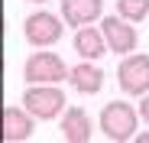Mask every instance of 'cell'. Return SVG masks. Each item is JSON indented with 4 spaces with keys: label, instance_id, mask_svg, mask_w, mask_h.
<instances>
[{
    "label": "cell",
    "instance_id": "52a82bcc",
    "mask_svg": "<svg viewBox=\"0 0 149 143\" xmlns=\"http://www.w3.org/2000/svg\"><path fill=\"white\" fill-rule=\"evenodd\" d=\"M71 46H74V52H78L81 59H91V62H97L101 55H107L110 52V46H107V39H104V29H97V26H78L74 29V39H71Z\"/></svg>",
    "mask_w": 149,
    "mask_h": 143
},
{
    "label": "cell",
    "instance_id": "9c48e42d",
    "mask_svg": "<svg viewBox=\"0 0 149 143\" xmlns=\"http://www.w3.org/2000/svg\"><path fill=\"white\" fill-rule=\"evenodd\" d=\"M33 121H36V117H33L26 107L7 104V107H3V140H7V143L29 140V137H33Z\"/></svg>",
    "mask_w": 149,
    "mask_h": 143
},
{
    "label": "cell",
    "instance_id": "30bf717a",
    "mask_svg": "<svg viewBox=\"0 0 149 143\" xmlns=\"http://www.w3.org/2000/svg\"><path fill=\"white\" fill-rule=\"evenodd\" d=\"M58 130H62V140H68V143H88L91 140V117H88V111L84 107H65Z\"/></svg>",
    "mask_w": 149,
    "mask_h": 143
},
{
    "label": "cell",
    "instance_id": "4fadbf2b",
    "mask_svg": "<svg viewBox=\"0 0 149 143\" xmlns=\"http://www.w3.org/2000/svg\"><path fill=\"white\" fill-rule=\"evenodd\" d=\"M139 117L149 124V94H143V101H139Z\"/></svg>",
    "mask_w": 149,
    "mask_h": 143
},
{
    "label": "cell",
    "instance_id": "7c38bea8",
    "mask_svg": "<svg viewBox=\"0 0 149 143\" xmlns=\"http://www.w3.org/2000/svg\"><path fill=\"white\" fill-rule=\"evenodd\" d=\"M117 13L130 23H143L149 16V0H117Z\"/></svg>",
    "mask_w": 149,
    "mask_h": 143
},
{
    "label": "cell",
    "instance_id": "3957f363",
    "mask_svg": "<svg viewBox=\"0 0 149 143\" xmlns=\"http://www.w3.org/2000/svg\"><path fill=\"white\" fill-rule=\"evenodd\" d=\"M62 23L65 20L55 16V13L36 10V13H29L26 20H23V36H26V42L33 46V49H49V46H55L62 39V33H65Z\"/></svg>",
    "mask_w": 149,
    "mask_h": 143
},
{
    "label": "cell",
    "instance_id": "5bb4252c",
    "mask_svg": "<svg viewBox=\"0 0 149 143\" xmlns=\"http://www.w3.org/2000/svg\"><path fill=\"white\" fill-rule=\"evenodd\" d=\"M136 143H149V130H139L136 133Z\"/></svg>",
    "mask_w": 149,
    "mask_h": 143
},
{
    "label": "cell",
    "instance_id": "277c9868",
    "mask_svg": "<svg viewBox=\"0 0 149 143\" xmlns=\"http://www.w3.org/2000/svg\"><path fill=\"white\" fill-rule=\"evenodd\" d=\"M68 72L71 68L65 65L62 55H55V52H33L26 59V65H23V78H26L29 85H39V81L58 85V81L68 78Z\"/></svg>",
    "mask_w": 149,
    "mask_h": 143
},
{
    "label": "cell",
    "instance_id": "5b68a950",
    "mask_svg": "<svg viewBox=\"0 0 149 143\" xmlns=\"http://www.w3.org/2000/svg\"><path fill=\"white\" fill-rule=\"evenodd\" d=\"M117 85L123 94H136V98L149 94V55H143V52L123 55V62L117 68Z\"/></svg>",
    "mask_w": 149,
    "mask_h": 143
},
{
    "label": "cell",
    "instance_id": "9a60e30c",
    "mask_svg": "<svg viewBox=\"0 0 149 143\" xmlns=\"http://www.w3.org/2000/svg\"><path fill=\"white\" fill-rule=\"evenodd\" d=\"M29 4H45V0H29Z\"/></svg>",
    "mask_w": 149,
    "mask_h": 143
},
{
    "label": "cell",
    "instance_id": "6da1fadb",
    "mask_svg": "<svg viewBox=\"0 0 149 143\" xmlns=\"http://www.w3.org/2000/svg\"><path fill=\"white\" fill-rule=\"evenodd\" d=\"M136 124H139V107H130L127 101H110L104 104L101 117H97V127L110 143H127L136 140Z\"/></svg>",
    "mask_w": 149,
    "mask_h": 143
},
{
    "label": "cell",
    "instance_id": "7a4b0ae2",
    "mask_svg": "<svg viewBox=\"0 0 149 143\" xmlns=\"http://www.w3.org/2000/svg\"><path fill=\"white\" fill-rule=\"evenodd\" d=\"M23 107H26L36 121H55L65 111V91L58 85H45V81L29 85L23 91Z\"/></svg>",
    "mask_w": 149,
    "mask_h": 143
},
{
    "label": "cell",
    "instance_id": "ba28073f",
    "mask_svg": "<svg viewBox=\"0 0 149 143\" xmlns=\"http://www.w3.org/2000/svg\"><path fill=\"white\" fill-rule=\"evenodd\" d=\"M58 10L68 26H88V23L101 20L104 0H58Z\"/></svg>",
    "mask_w": 149,
    "mask_h": 143
},
{
    "label": "cell",
    "instance_id": "8992f818",
    "mask_svg": "<svg viewBox=\"0 0 149 143\" xmlns=\"http://www.w3.org/2000/svg\"><path fill=\"white\" fill-rule=\"evenodd\" d=\"M101 29H104V39H107V46H110V52H117V55L136 52L139 33H136V26H133L127 16H120V13L104 16V20H101Z\"/></svg>",
    "mask_w": 149,
    "mask_h": 143
},
{
    "label": "cell",
    "instance_id": "8fae6325",
    "mask_svg": "<svg viewBox=\"0 0 149 143\" xmlns=\"http://www.w3.org/2000/svg\"><path fill=\"white\" fill-rule=\"evenodd\" d=\"M68 81H71V88L78 94H97L104 88V72H101V65H94L91 59H84L81 65H74L68 72Z\"/></svg>",
    "mask_w": 149,
    "mask_h": 143
}]
</instances>
